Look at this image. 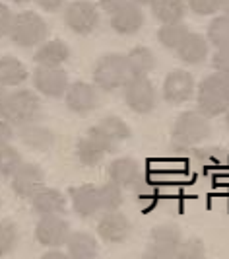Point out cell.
Listing matches in <instances>:
<instances>
[{
    "label": "cell",
    "instance_id": "obj_1",
    "mask_svg": "<svg viewBox=\"0 0 229 259\" xmlns=\"http://www.w3.org/2000/svg\"><path fill=\"white\" fill-rule=\"evenodd\" d=\"M210 135H212V125L208 117H204L198 109L183 111L175 119L171 129V148L175 152H187L208 141Z\"/></svg>",
    "mask_w": 229,
    "mask_h": 259
},
{
    "label": "cell",
    "instance_id": "obj_2",
    "mask_svg": "<svg viewBox=\"0 0 229 259\" xmlns=\"http://www.w3.org/2000/svg\"><path fill=\"white\" fill-rule=\"evenodd\" d=\"M196 109L208 119L221 117L229 109V74L212 72L196 86Z\"/></svg>",
    "mask_w": 229,
    "mask_h": 259
},
{
    "label": "cell",
    "instance_id": "obj_3",
    "mask_svg": "<svg viewBox=\"0 0 229 259\" xmlns=\"http://www.w3.org/2000/svg\"><path fill=\"white\" fill-rule=\"evenodd\" d=\"M132 78L134 76H132L127 55H121V53L103 55L93 66V84L103 92L121 90Z\"/></svg>",
    "mask_w": 229,
    "mask_h": 259
},
{
    "label": "cell",
    "instance_id": "obj_4",
    "mask_svg": "<svg viewBox=\"0 0 229 259\" xmlns=\"http://www.w3.org/2000/svg\"><path fill=\"white\" fill-rule=\"evenodd\" d=\"M41 113V100L35 92L31 90H14L0 104V119L8 121L10 125H27L33 123Z\"/></svg>",
    "mask_w": 229,
    "mask_h": 259
},
{
    "label": "cell",
    "instance_id": "obj_5",
    "mask_svg": "<svg viewBox=\"0 0 229 259\" xmlns=\"http://www.w3.org/2000/svg\"><path fill=\"white\" fill-rule=\"evenodd\" d=\"M18 47H35L41 45L43 39L47 37V24L39 14L26 10L14 16V24L10 29V35Z\"/></svg>",
    "mask_w": 229,
    "mask_h": 259
},
{
    "label": "cell",
    "instance_id": "obj_6",
    "mask_svg": "<svg viewBox=\"0 0 229 259\" xmlns=\"http://www.w3.org/2000/svg\"><path fill=\"white\" fill-rule=\"evenodd\" d=\"M123 90H125V104L134 113L148 115L155 109L157 90H155V86L148 76H134Z\"/></svg>",
    "mask_w": 229,
    "mask_h": 259
},
{
    "label": "cell",
    "instance_id": "obj_7",
    "mask_svg": "<svg viewBox=\"0 0 229 259\" xmlns=\"http://www.w3.org/2000/svg\"><path fill=\"white\" fill-rule=\"evenodd\" d=\"M64 24L70 31L78 35H89L99 26L97 4L89 0H74L64 10Z\"/></svg>",
    "mask_w": 229,
    "mask_h": 259
},
{
    "label": "cell",
    "instance_id": "obj_8",
    "mask_svg": "<svg viewBox=\"0 0 229 259\" xmlns=\"http://www.w3.org/2000/svg\"><path fill=\"white\" fill-rule=\"evenodd\" d=\"M194 94H196V84H194V76H192L189 70L175 68V70H171L165 76V80H163L161 98H163L169 105L187 104Z\"/></svg>",
    "mask_w": 229,
    "mask_h": 259
},
{
    "label": "cell",
    "instance_id": "obj_9",
    "mask_svg": "<svg viewBox=\"0 0 229 259\" xmlns=\"http://www.w3.org/2000/svg\"><path fill=\"white\" fill-rule=\"evenodd\" d=\"M70 224L63 214H52V217H41L35 226V240L41 246L59 249L68 244L70 238Z\"/></svg>",
    "mask_w": 229,
    "mask_h": 259
},
{
    "label": "cell",
    "instance_id": "obj_10",
    "mask_svg": "<svg viewBox=\"0 0 229 259\" xmlns=\"http://www.w3.org/2000/svg\"><path fill=\"white\" fill-rule=\"evenodd\" d=\"M31 82L35 86V90L47 98H63L66 90H68V74L63 66H41L33 70Z\"/></svg>",
    "mask_w": 229,
    "mask_h": 259
},
{
    "label": "cell",
    "instance_id": "obj_11",
    "mask_svg": "<svg viewBox=\"0 0 229 259\" xmlns=\"http://www.w3.org/2000/svg\"><path fill=\"white\" fill-rule=\"evenodd\" d=\"M66 107L76 115H88L99 105V88L88 82H74L64 94Z\"/></svg>",
    "mask_w": 229,
    "mask_h": 259
},
{
    "label": "cell",
    "instance_id": "obj_12",
    "mask_svg": "<svg viewBox=\"0 0 229 259\" xmlns=\"http://www.w3.org/2000/svg\"><path fill=\"white\" fill-rule=\"evenodd\" d=\"M10 180L14 195L20 199H33L45 187V171L35 164H22Z\"/></svg>",
    "mask_w": 229,
    "mask_h": 259
},
{
    "label": "cell",
    "instance_id": "obj_13",
    "mask_svg": "<svg viewBox=\"0 0 229 259\" xmlns=\"http://www.w3.org/2000/svg\"><path fill=\"white\" fill-rule=\"evenodd\" d=\"M181 244H183V234H181L179 226H175V224H159L150 234L148 249H152L153 253H157V255H161L165 259H175Z\"/></svg>",
    "mask_w": 229,
    "mask_h": 259
},
{
    "label": "cell",
    "instance_id": "obj_14",
    "mask_svg": "<svg viewBox=\"0 0 229 259\" xmlns=\"http://www.w3.org/2000/svg\"><path fill=\"white\" fill-rule=\"evenodd\" d=\"M146 22L144 8L140 4L127 0L117 12L111 14V29L119 35H134L138 33Z\"/></svg>",
    "mask_w": 229,
    "mask_h": 259
},
{
    "label": "cell",
    "instance_id": "obj_15",
    "mask_svg": "<svg viewBox=\"0 0 229 259\" xmlns=\"http://www.w3.org/2000/svg\"><path fill=\"white\" fill-rule=\"evenodd\" d=\"M130 232H132V224L127 219V214H123L121 210L103 212V217L97 222V234L107 244H123L125 240H128Z\"/></svg>",
    "mask_w": 229,
    "mask_h": 259
},
{
    "label": "cell",
    "instance_id": "obj_16",
    "mask_svg": "<svg viewBox=\"0 0 229 259\" xmlns=\"http://www.w3.org/2000/svg\"><path fill=\"white\" fill-rule=\"evenodd\" d=\"M107 176H109V182L121 185L123 189H136L144 180L140 164L128 156L115 158L107 168Z\"/></svg>",
    "mask_w": 229,
    "mask_h": 259
},
{
    "label": "cell",
    "instance_id": "obj_17",
    "mask_svg": "<svg viewBox=\"0 0 229 259\" xmlns=\"http://www.w3.org/2000/svg\"><path fill=\"white\" fill-rule=\"evenodd\" d=\"M68 195H70V203H72V208H74V212H76L78 217L91 219L97 212H101L99 187H95L91 183H84V185L72 187L68 191Z\"/></svg>",
    "mask_w": 229,
    "mask_h": 259
},
{
    "label": "cell",
    "instance_id": "obj_18",
    "mask_svg": "<svg viewBox=\"0 0 229 259\" xmlns=\"http://www.w3.org/2000/svg\"><path fill=\"white\" fill-rule=\"evenodd\" d=\"M89 133H93L97 139H101L103 143L109 146L111 152H113L115 148L123 143V141L130 139V135H132V133H130V127H128L121 117H117V115L103 117L95 127L89 129Z\"/></svg>",
    "mask_w": 229,
    "mask_h": 259
},
{
    "label": "cell",
    "instance_id": "obj_19",
    "mask_svg": "<svg viewBox=\"0 0 229 259\" xmlns=\"http://www.w3.org/2000/svg\"><path fill=\"white\" fill-rule=\"evenodd\" d=\"M210 41L202 33L191 31L177 49V57L185 65H202L210 57Z\"/></svg>",
    "mask_w": 229,
    "mask_h": 259
},
{
    "label": "cell",
    "instance_id": "obj_20",
    "mask_svg": "<svg viewBox=\"0 0 229 259\" xmlns=\"http://www.w3.org/2000/svg\"><path fill=\"white\" fill-rule=\"evenodd\" d=\"M109 146L103 143L101 139H97L93 133H89L86 137H82L76 143V158L78 162L86 168H93L97 164H101L103 158L109 154Z\"/></svg>",
    "mask_w": 229,
    "mask_h": 259
},
{
    "label": "cell",
    "instance_id": "obj_21",
    "mask_svg": "<svg viewBox=\"0 0 229 259\" xmlns=\"http://www.w3.org/2000/svg\"><path fill=\"white\" fill-rule=\"evenodd\" d=\"M31 208L39 217H52V214H63L66 210V197L59 189L43 187L33 199H31Z\"/></svg>",
    "mask_w": 229,
    "mask_h": 259
},
{
    "label": "cell",
    "instance_id": "obj_22",
    "mask_svg": "<svg viewBox=\"0 0 229 259\" xmlns=\"http://www.w3.org/2000/svg\"><path fill=\"white\" fill-rule=\"evenodd\" d=\"M70 59V47L63 39H51L39 45L33 61L41 66H63Z\"/></svg>",
    "mask_w": 229,
    "mask_h": 259
},
{
    "label": "cell",
    "instance_id": "obj_23",
    "mask_svg": "<svg viewBox=\"0 0 229 259\" xmlns=\"http://www.w3.org/2000/svg\"><path fill=\"white\" fill-rule=\"evenodd\" d=\"M18 135L22 139V143L33 148V150H49L52 144H54V133L45 125H39V123H27L18 127Z\"/></svg>",
    "mask_w": 229,
    "mask_h": 259
},
{
    "label": "cell",
    "instance_id": "obj_24",
    "mask_svg": "<svg viewBox=\"0 0 229 259\" xmlns=\"http://www.w3.org/2000/svg\"><path fill=\"white\" fill-rule=\"evenodd\" d=\"M66 249H68L70 259H97V253H99L95 236L89 232H82V230L70 234Z\"/></svg>",
    "mask_w": 229,
    "mask_h": 259
},
{
    "label": "cell",
    "instance_id": "obj_25",
    "mask_svg": "<svg viewBox=\"0 0 229 259\" xmlns=\"http://www.w3.org/2000/svg\"><path fill=\"white\" fill-rule=\"evenodd\" d=\"M153 18L163 26V24H177L183 22L185 14L189 10L185 0H153L152 2Z\"/></svg>",
    "mask_w": 229,
    "mask_h": 259
},
{
    "label": "cell",
    "instance_id": "obj_26",
    "mask_svg": "<svg viewBox=\"0 0 229 259\" xmlns=\"http://www.w3.org/2000/svg\"><path fill=\"white\" fill-rule=\"evenodd\" d=\"M27 78H29V72L20 59H16L12 55L0 57V82L6 88H16L24 84Z\"/></svg>",
    "mask_w": 229,
    "mask_h": 259
},
{
    "label": "cell",
    "instance_id": "obj_27",
    "mask_svg": "<svg viewBox=\"0 0 229 259\" xmlns=\"http://www.w3.org/2000/svg\"><path fill=\"white\" fill-rule=\"evenodd\" d=\"M191 31L185 22H177V24H163L157 29V41L161 47H165L169 51H177L181 43L187 39Z\"/></svg>",
    "mask_w": 229,
    "mask_h": 259
},
{
    "label": "cell",
    "instance_id": "obj_28",
    "mask_svg": "<svg viewBox=\"0 0 229 259\" xmlns=\"http://www.w3.org/2000/svg\"><path fill=\"white\" fill-rule=\"evenodd\" d=\"M127 59L132 76H148L155 68V55L148 47H142V45L134 47L132 51H128Z\"/></svg>",
    "mask_w": 229,
    "mask_h": 259
},
{
    "label": "cell",
    "instance_id": "obj_29",
    "mask_svg": "<svg viewBox=\"0 0 229 259\" xmlns=\"http://www.w3.org/2000/svg\"><path fill=\"white\" fill-rule=\"evenodd\" d=\"M206 37L216 49L229 47V16H214L206 27Z\"/></svg>",
    "mask_w": 229,
    "mask_h": 259
},
{
    "label": "cell",
    "instance_id": "obj_30",
    "mask_svg": "<svg viewBox=\"0 0 229 259\" xmlns=\"http://www.w3.org/2000/svg\"><path fill=\"white\" fill-rule=\"evenodd\" d=\"M99 201H101V212H111V210H119L125 195H123V187L113 182H107L99 185Z\"/></svg>",
    "mask_w": 229,
    "mask_h": 259
},
{
    "label": "cell",
    "instance_id": "obj_31",
    "mask_svg": "<svg viewBox=\"0 0 229 259\" xmlns=\"http://www.w3.org/2000/svg\"><path fill=\"white\" fill-rule=\"evenodd\" d=\"M22 164L24 162L18 148H14L10 144L0 148V178H12Z\"/></svg>",
    "mask_w": 229,
    "mask_h": 259
},
{
    "label": "cell",
    "instance_id": "obj_32",
    "mask_svg": "<svg viewBox=\"0 0 229 259\" xmlns=\"http://www.w3.org/2000/svg\"><path fill=\"white\" fill-rule=\"evenodd\" d=\"M20 240V230L12 221H0V257L12 253Z\"/></svg>",
    "mask_w": 229,
    "mask_h": 259
},
{
    "label": "cell",
    "instance_id": "obj_33",
    "mask_svg": "<svg viewBox=\"0 0 229 259\" xmlns=\"http://www.w3.org/2000/svg\"><path fill=\"white\" fill-rule=\"evenodd\" d=\"M194 156L198 158V162H202L204 166H227L229 164V152L217 146H206V148H196Z\"/></svg>",
    "mask_w": 229,
    "mask_h": 259
},
{
    "label": "cell",
    "instance_id": "obj_34",
    "mask_svg": "<svg viewBox=\"0 0 229 259\" xmlns=\"http://www.w3.org/2000/svg\"><path fill=\"white\" fill-rule=\"evenodd\" d=\"M175 259H206V246L200 238H191L183 242Z\"/></svg>",
    "mask_w": 229,
    "mask_h": 259
},
{
    "label": "cell",
    "instance_id": "obj_35",
    "mask_svg": "<svg viewBox=\"0 0 229 259\" xmlns=\"http://www.w3.org/2000/svg\"><path fill=\"white\" fill-rule=\"evenodd\" d=\"M187 6L194 16H216L221 12V0H187Z\"/></svg>",
    "mask_w": 229,
    "mask_h": 259
},
{
    "label": "cell",
    "instance_id": "obj_36",
    "mask_svg": "<svg viewBox=\"0 0 229 259\" xmlns=\"http://www.w3.org/2000/svg\"><path fill=\"white\" fill-rule=\"evenodd\" d=\"M212 68L216 72H223V74H229V47L225 49H216V53L212 55Z\"/></svg>",
    "mask_w": 229,
    "mask_h": 259
},
{
    "label": "cell",
    "instance_id": "obj_37",
    "mask_svg": "<svg viewBox=\"0 0 229 259\" xmlns=\"http://www.w3.org/2000/svg\"><path fill=\"white\" fill-rule=\"evenodd\" d=\"M14 16H16V14H12V10H10L6 4L0 2V39L10 35V29H12V24H14Z\"/></svg>",
    "mask_w": 229,
    "mask_h": 259
},
{
    "label": "cell",
    "instance_id": "obj_38",
    "mask_svg": "<svg viewBox=\"0 0 229 259\" xmlns=\"http://www.w3.org/2000/svg\"><path fill=\"white\" fill-rule=\"evenodd\" d=\"M12 139H14L12 125H10L8 121L0 119V148H2V146H6V144L12 143Z\"/></svg>",
    "mask_w": 229,
    "mask_h": 259
},
{
    "label": "cell",
    "instance_id": "obj_39",
    "mask_svg": "<svg viewBox=\"0 0 229 259\" xmlns=\"http://www.w3.org/2000/svg\"><path fill=\"white\" fill-rule=\"evenodd\" d=\"M127 0H97V4H99V8H101L103 12H107V14H113L117 12L123 4H125Z\"/></svg>",
    "mask_w": 229,
    "mask_h": 259
},
{
    "label": "cell",
    "instance_id": "obj_40",
    "mask_svg": "<svg viewBox=\"0 0 229 259\" xmlns=\"http://www.w3.org/2000/svg\"><path fill=\"white\" fill-rule=\"evenodd\" d=\"M35 2L45 12H56V10H61L66 4V0H35Z\"/></svg>",
    "mask_w": 229,
    "mask_h": 259
},
{
    "label": "cell",
    "instance_id": "obj_41",
    "mask_svg": "<svg viewBox=\"0 0 229 259\" xmlns=\"http://www.w3.org/2000/svg\"><path fill=\"white\" fill-rule=\"evenodd\" d=\"M41 259H70V255H68V251L64 253L61 249H49L47 253L41 255Z\"/></svg>",
    "mask_w": 229,
    "mask_h": 259
},
{
    "label": "cell",
    "instance_id": "obj_42",
    "mask_svg": "<svg viewBox=\"0 0 229 259\" xmlns=\"http://www.w3.org/2000/svg\"><path fill=\"white\" fill-rule=\"evenodd\" d=\"M140 259H165V257H161V255H157V253H153L152 249H146V253L142 255Z\"/></svg>",
    "mask_w": 229,
    "mask_h": 259
},
{
    "label": "cell",
    "instance_id": "obj_43",
    "mask_svg": "<svg viewBox=\"0 0 229 259\" xmlns=\"http://www.w3.org/2000/svg\"><path fill=\"white\" fill-rule=\"evenodd\" d=\"M221 14L229 16V0H221Z\"/></svg>",
    "mask_w": 229,
    "mask_h": 259
},
{
    "label": "cell",
    "instance_id": "obj_44",
    "mask_svg": "<svg viewBox=\"0 0 229 259\" xmlns=\"http://www.w3.org/2000/svg\"><path fill=\"white\" fill-rule=\"evenodd\" d=\"M6 96H8V92H6V86L0 82V104H2V100H4Z\"/></svg>",
    "mask_w": 229,
    "mask_h": 259
},
{
    "label": "cell",
    "instance_id": "obj_45",
    "mask_svg": "<svg viewBox=\"0 0 229 259\" xmlns=\"http://www.w3.org/2000/svg\"><path fill=\"white\" fill-rule=\"evenodd\" d=\"M132 2H136V4H140L142 8H144V6H152V2H153V0H132Z\"/></svg>",
    "mask_w": 229,
    "mask_h": 259
},
{
    "label": "cell",
    "instance_id": "obj_46",
    "mask_svg": "<svg viewBox=\"0 0 229 259\" xmlns=\"http://www.w3.org/2000/svg\"><path fill=\"white\" fill-rule=\"evenodd\" d=\"M223 117H225V127L229 129V109H227V113H225Z\"/></svg>",
    "mask_w": 229,
    "mask_h": 259
},
{
    "label": "cell",
    "instance_id": "obj_47",
    "mask_svg": "<svg viewBox=\"0 0 229 259\" xmlns=\"http://www.w3.org/2000/svg\"><path fill=\"white\" fill-rule=\"evenodd\" d=\"M14 2H18V4H26V2H29V0H14Z\"/></svg>",
    "mask_w": 229,
    "mask_h": 259
}]
</instances>
